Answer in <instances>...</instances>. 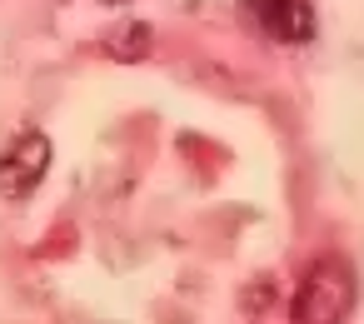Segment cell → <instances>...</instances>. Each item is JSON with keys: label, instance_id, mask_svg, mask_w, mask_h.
<instances>
[{"label": "cell", "instance_id": "6da1fadb", "mask_svg": "<svg viewBox=\"0 0 364 324\" xmlns=\"http://www.w3.org/2000/svg\"><path fill=\"white\" fill-rule=\"evenodd\" d=\"M354 299H359V284H354V269L334 254L314 259L299 279V294H294V319L299 324H339L354 314Z\"/></svg>", "mask_w": 364, "mask_h": 324}, {"label": "cell", "instance_id": "7a4b0ae2", "mask_svg": "<svg viewBox=\"0 0 364 324\" xmlns=\"http://www.w3.org/2000/svg\"><path fill=\"white\" fill-rule=\"evenodd\" d=\"M240 21L274 45L314 40V6L309 0H240Z\"/></svg>", "mask_w": 364, "mask_h": 324}, {"label": "cell", "instance_id": "3957f363", "mask_svg": "<svg viewBox=\"0 0 364 324\" xmlns=\"http://www.w3.org/2000/svg\"><path fill=\"white\" fill-rule=\"evenodd\" d=\"M46 170H50V140L41 130H31V135H21L6 155H0V195L26 200L46 180Z\"/></svg>", "mask_w": 364, "mask_h": 324}]
</instances>
